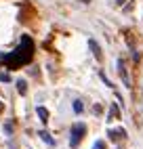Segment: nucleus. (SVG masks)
Listing matches in <instances>:
<instances>
[{"label":"nucleus","mask_w":143,"mask_h":149,"mask_svg":"<svg viewBox=\"0 0 143 149\" xmlns=\"http://www.w3.org/2000/svg\"><path fill=\"white\" fill-rule=\"evenodd\" d=\"M118 76H120V80L124 82V86H128L130 88V76H128V69H126V65H124V61L122 59H118Z\"/></svg>","instance_id":"3"},{"label":"nucleus","mask_w":143,"mask_h":149,"mask_svg":"<svg viewBox=\"0 0 143 149\" xmlns=\"http://www.w3.org/2000/svg\"><path fill=\"white\" fill-rule=\"evenodd\" d=\"M36 111H38V118H40V120H42V122H48V111H46L44 107H38Z\"/></svg>","instance_id":"9"},{"label":"nucleus","mask_w":143,"mask_h":149,"mask_svg":"<svg viewBox=\"0 0 143 149\" xmlns=\"http://www.w3.org/2000/svg\"><path fill=\"white\" fill-rule=\"evenodd\" d=\"M17 93L19 95H25L27 93V82L25 80H17Z\"/></svg>","instance_id":"8"},{"label":"nucleus","mask_w":143,"mask_h":149,"mask_svg":"<svg viewBox=\"0 0 143 149\" xmlns=\"http://www.w3.org/2000/svg\"><path fill=\"white\" fill-rule=\"evenodd\" d=\"M2 111H4V103H2V101H0V113H2Z\"/></svg>","instance_id":"13"},{"label":"nucleus","mask_w":143,"mask_h":149,"mask_svg":"<svg viewBox=\"0 0 143 149\" xmlns=\"http://www.w3.org/2000/svg\"><path fill=\"white\" fill-rule=\"evenodd\" d=\"M118 118H120V109H118V105L114 103V105H111V107H109V113H107V120L111 122V120H118Z\"/></svg>","instance_id":"6"},{"label":"nucleus","mask_w":143,"mask_h":149,"mask_svg":"<svg viewBox=\"0 0 143 149\" xmlns=\"http://www.w3.org/2000/svg\"><path fill=\"white\" fill-rule=\"evenodd\" d=\"M0 63H4V53H0Z\"/></svg>","instance_id":"14"},{"label":"nucleus","mask_w":143,"mask_h":149,"mask_svg":"<svg viewBox=\"0 0 143 149\" xmlns=\"http://www.w3.org/2000/svg\"><path fill=\"white\" fill-rule=\"evenodd\" d=\"M78 2H82V4H88V2H90V0H78Z\"/></svg>","instance_id":"15"},{"label":"nucleus","mask_w":143,"mask_h":149,"mask_svg":"<svg viewBox=\"0 0 143 149\" xmlns=\"http://www.w3.org/2000/svg\"><path fill=\"white\" fill-rule=\"evenodd\" d=\"M34 57V42L29 36H21V42H19V46L15 48L13 53L4 55V65L6 69H19L27 65L29 61H32Z\"/></svg>","instance_id":"1"},{"label":"nucleus","mask_w":143,"mask_h":149,"mask_svg":"<svg viewBox=\"0 0 143 149\" xmlns=\"http://www.w3.org/2000/svg\"><path fill=\"white\" fill-rule=\"evenodd\" d=\"M38 134H40V139H42V141H44V143H46L48 147H53V145H55V141H53V139H50V134H48L46 130H40Z\"/></svg>","instance_id":"7"},{"label":"nucleus","mask_w":143,"mask_h":149,"mask_svg":"<svg viewBox=\"0 0 143 149\" xmlns=\"http://www.w3.org/2000/svg\"><path fill=\"white\" fill-rule=\"evenodd\" d=\"M107 136L111 139V141H120V139L126 136V130H124V128H116V130H109Z\"/></svg>","instance_id":"5"},{"label":"nucleus","mask_w":143,"mask_h":149,"mask_svg":"<svg viewBox=\"0 0 143 149\" xmlns=\"http://www.w3.org/2000/svg\"><path fill=\"white\" fill-rule=\"evenodd\" d=\"M82 109H84L82 101H80V99H76V101H74V111H76V113H82Z\"/></svg>","instance_id":"10"},{"label":"nucleus","mask_w":143,"mask_h":149,"mask_svg":"<svg viewBox=\"0 0 143 149\" xmlns=\"http://www.w3.org/2000/svg\"><path fill=\"white\" fill-rule=\"evenodd\" d=\"M84 134H86V126H84V124H74V126H72V139H69V145H72V147H78Z\"/></svg>","instance_id":"2"},{"label":"nucleus","mask_w":143,"mask_h":149,"mask_svg":"<svg viewBox=\"0 0 143 149\" xmlns=\"http://www.w3.org/2000/svg\"><path fill=\"white\" fill-rule=\"evenodd\" d=\"M118 4H124V0H118Z\"/></svg>","instance_id":"16"},{"label":"nucleus","mask_w":143,"mask_h":149,"mask_svg":"<svg viewBox=\"0 0 143 149\" xmlns=\"http://www.w3.org/2000/svg\"><path fill=\"white\" fill-rule=\"evenodd\" d=\"M88 46H90V51H93V57L97 59V61H101V59H103V53H101V46L93 40V38H90L88 40Z\"/></svg>","instance_id":"4"},{"label":"nucleus","mask_w":143,"mask_h":149,"mask_svg":"<svg viewBox=\"0 0 143 149\" xmlns=\"http://www.w3.org/2000/svg\"><path fill=\"white\" fill-rule=\"evenodd\" d=\"M0 80H2V82H11V76L4 72V74H0Z\"/></svg>","instance_id":"11"},{"label":"nucleus","mask_w":143,"mask_h":149,"mask_svg":"<svg viewBox=\"0 0 143 149\" xmlns=\"http://www.w3.org/2000/svg\"><path fill=\"white\" fill-rule=\"evenodd\" d=\"M93 149H105V145H103V143H101V141H97V143H95V147H93Z\"/></svg>","instance_id":"12"}]
</instances>
